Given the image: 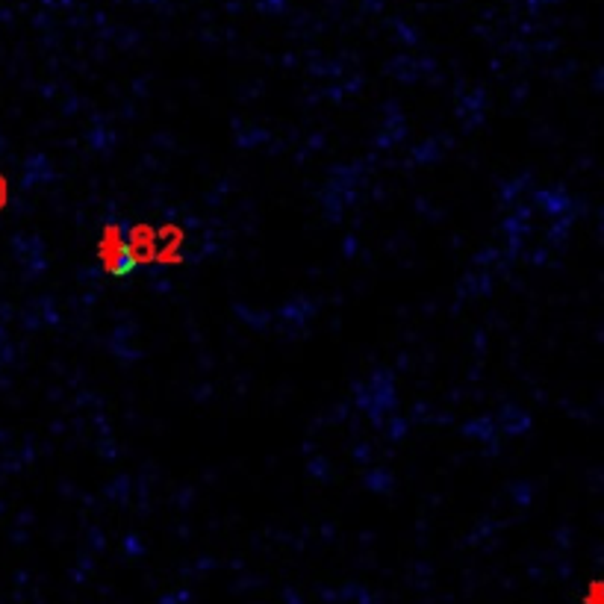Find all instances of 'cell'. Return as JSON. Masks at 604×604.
<instances>
[{
    "label": "cell",
    "instance_id": "obj_1",
    "mask_svg": "<svg viewBox=\"0 0 604 604\" xmlns=\"http://www.w3.org/2000/svg\"><path fill=\"white\" fill-rule=\"evenodd\" d=\"M584 604H604V584H601V581H593V584H589Z\"/></svg>",
    "mask_w": 604,
    "mask_h": 604
}]
</instances>
